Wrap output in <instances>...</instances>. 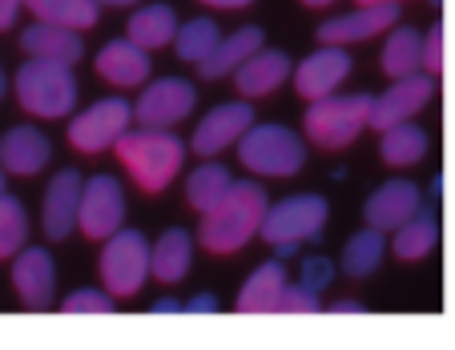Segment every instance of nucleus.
<instances>
[{
    "mask_svg": "<svg viewBox=\"0 0 455 350\" xmlns=\"http://www.w3.org/2000/svg\"><path fill=\"white\" fill-rule=\"evenodd\" d=\"M270 197L258 181H234V189L202 214V230L198 242L210 250V254H238L254 234H262V222H267Z\"/></svg>",
    "mask_w": 455,
    "mask_h": 350,
    "instance_id": "obj_1",
    "label": "nucleus"
},
{
    "mask_svg": "<svg viewBox=\"0 0 455 350\" xmlns=\"http://www.w3.org/2000/svg\"><path fill=\"white\" fill-rule=\"evenodd\" d=\"M113 149L129 170V178L146 194H162L186 165V146H181V137H173V129H129Z\"/></svg>",
    "mask_w": 455,
    "mask_h": 350,
    "instance_id": "obj_2",
    "label": "nucleus"
},
{
    "mask_svg": "<svg viewBox=\"0 0 455 350\" xmlns=\"http://www.w3.org/2000/svg\"><path fill=\"white\" fill-rule=\"evenodd\" d=\"M17 101L28 117H44V121H57V117H69L77 109V77H73V65L65 60H44V57H28L25 65L17 68Z\"/></svg>",
    "mask_w": 455,
    "mask_h": 350,
    "instance_id": "obj_3",
    "label": "nucleus"
},
{
    "mask_svg": "<svg viewBox=\"0 0 455 350\" xmlns=\"http://www.w3.org/2000/svg\"><path fill=\"white\" fill-rule=\"evenodd\" d=\"M371 109H375V97L371 93H331L310 101V109L302 113V129H307V141H315L318 149H347L359 141L363 129H371Z\"/></svg>",
    "mask_w": 455,
    "mask_h": 350,
    "instance_id": "obj_4",
    "label": "nucleus"
},
{
    "mask_svg": "<svg viewBox=\"0 0 455 350\" xmlns=\"http://www.w3.org/2000/svg\"><path fill=\"white\" fill-rule=\"evenodd\" d=\"M238 162L254 178H291L307 165V141L275 121H254L238 141Z\"/></svg>",
    "mask_w": 455,
    "mask_h": 350,
    "instance_id": "obj_5",
    "label": "nucleus"
},
{
    "mask_svg": "<svg viewBox=\"0 0 455 350\" xmlns=\"http://www.w3.org/2000/svg\"><path fill=\"white\" fill-rule=\"evenodd\" d=\"M331 205L318 194H291L283 202H270L267 222H262V242L275 246L278 258L294 254L302 242H315L327 226Z\"/></svg>",
    "mask_w": 455,
    "mask_h": 350,
    "instance_id": "obj_6",
    "label": "nucleus"
},
{
    "mask_svg": "<svg viewBox=\"0 0 455 350\" xmlns=\"http://www.w3.org/2000/svg\"><path fill=\"white\" fill-rule=\"evenodd\" d=\"M154 278V246L146 242L141 230L109 234L101 246V282L113 298H133L141 286Z\"/></svg>",
    "mask_w": 455,
    "mask_h": 350,
    "instance_id": "obj_7",
    "label": "nucleus"
},
{
    "mask_svg": "<svg viewBox=\"0 0 455 350\" xmlns=\"http://www.w3.org/2000/svg\"><path fill=\"white\" fill-rule=\"evenodd\" d=\"M133 121H138V109L125 97H101V101L85 105L69 121V146L77 154H105V149H113L129 133Z\"/></svg>",
    "mask_w": 455,
    "mask_h": 350,
    "instance_id": "obj_8",
    "label": "nucleus"
},
{
    "mask_svg": "<svg viewBox=\"0 0 455 350\" xmlns=\"http://www.w3.org/2000/svg\"><path fill=\"white\" fill-rule=\"evenodd\" d=\"M121 222H125V189H121V181L109 178V173L85 178L77 230L85 234V238H93V242H105L109 234L121 230Z\"/></svg>",
    "mask_w": 455,
    "mask_h": 350,
    "instance_id": "obj_9",
    "label": "nucleus"
},
{
    "mask_svg": "<svg viewBox=\"0 0 455 350\" xmlns=\"http://www.w3.org/2000/svg\"><path fill=\"white\" fill-rule=\"evenodd\" d=\"M194 105H198V89H194V81L186 77H157L149 81L146 89H141L138 97V121L149 129H173L181 125V121L194 113Z\"/></svg>",
    "mask_w": 455,
    "mask_h": 350,
    "instance_id": "obj_10",
    "label": "nucleus"
},
{
    "mask_svg": "<svg viewBox=\"0 0 455 350\" xmlns=\"http://www.w3.org/2000/svg\"><path fill=\"white\" fill-rule=\"evenodd\" d=\"M250 125H254V109H250L246 97H242V101L214 105V109L198 121L189 146H194L198 157H218V154H226V149H238V141L246 137Z\"/></svg>",
    "mask_w": 455,
    "mask_h": 350,
    "instance_id": "obj_11",
    "label": "nucleus"
},
{
    "mask_svg": "<svg viewBox=\"0 0 455 350\" xmlns=\"http://www.w3.org/2000/svg\"><path fill=\"white\" fill-rule=\"evenodd\" d=\"M403 20L399 4H355L351 12L343 17H331L318 25V44H359V41H371V36L387 33Z\"/></svg>",
    "mask_w": 455,
    "mask_h": 350,
    "instance_id": "obj_12",
    "label": "nucleus"
},
{
    "mask_svg": "<svg viewBox=\"0 0 455 350\" xmlns=\"http://www.w3.org/2000/svg\"><path fill=\"white\" fill-rule=\"evenodd\" d=\"M435 97V73H411V77H399L395 85H387L383 97H375V109H371V129H391L411 121L423 105Z\"/></svg>",
    "mask_w": 455,
    "mask_h": 350,
    "instance_id": "obj_13",
    "label": "nucleus"
},
{
    "mask_svg": "<svg viewBox=\"0 0 455 350\" xmlns=\"http://www.w3.org/2000/svg\"><path fill=\"white\" fill-rule=\"evenodd\" d=\"M81 189L85 178L77 170H60L57 178L44 189V205H41V230L49 242H65L81 222Z\"/></svg>",
    "mask_w": 455,
    "mask_h": 350,
    "instance_id": "obj_14",
    "label": "nucleus"
},
{
    "mask_svg": "<svg viewBox=\"0 0 455 350\" xmlns=\"http://www.w3.org/2000/svg\"><path fill=\"white\" fill-rule=\"evenodd\" d=\"M351 73V52L343 44H318V52L299 60L294 68V89L307 101H318V97H331Z\"/></svg>",
    "mask_w": 455,
    "mask_h": 350,
    "instance_id": "obj_15",
    "label": "nucleus"
},
{
    "mask_svg": "<svg viewBox=\"0 0 455 350\" xmlns=\"http://www.w3.org/2000/svg\"><path fill=\"white\" fill-rule=\"evenodd\" d=\"M419 210H423L419 186H415V181H407V178H395V181H387V186H379L375 194L367 197L363 218H367V226H375V230L395 234L399 226L411 222Z\"/></svg>",
    "mask_w": 455,
    "mask_h": 350,
    "instance_id": "obj_16",
    "label": "nucleus"
},
{
    "mask_svg": "<svg viewBox=\"0 0 455 350\" xmlns=\"http://www.w3.org/2000/svg\"><path fill=\"white\" fill-rule=\"evenodd\" d=\"M12 286H17L20 302L28 310H49L52 294H57V266H52V254L41 246H28L17 254L12 262Z\"/></svg>",
    "mask_w": 455,
    "mask_h": 350,
    "instance_id": "obj_17",
    "label": "nucleus"
},
{
    "mask_svg": "<svg viewBox=\"0 0 455 350\" xmlns=\"http://www.w3.org/2000/svg\"><path fill=\"white\" fill-rule=\"evenodd\" d=\"M149 68H154L149 65V49H141V44L129 41V36H117V41H109L97 52V73H101L113 89L146 85Z\"/></svg>",
    "mask_w": 455,
    "mask_h": 350,
    "instance_id": "obj_18",
    "label": "nucleus"
},
{
    "mask_svg": "<svg viewBox=\"0 0 455 350\" xmlns=\"http://www.w3.org/2000/svg\"><path fill=\"white\" fill-rule=\"evenodd\" d=\"M49 157H52V146L36 125H17L0 137V165H4V173L33 178V173H41L49 165Z\"/></svg>",
    "mask_w": 455,
    "mask_h": 350,
    "instance_id": "obj_19",
    "label": "nucleus"
},
{
    "mask_svg": "<svg viewBox=\"0 0 455 350\" xmlns=\"http://www.w3.org/2000/svg\"><path fill=\"white\" fill-rule=\"evenodd\" d=\"M286 77H291V57L278 49H258L234 73V85H238V93L246 101H254V97H270L278 85H286Z\"/></svg>",
    "mask_w": 455,
    "mask_h": 350,
    "instance_id": "obj_20",
    "label": "nucleus"
},
{
    "mask_svg": "<svg viewBox=\"0 0 455 350\" xmlns=\"http://www.w3.org/2000/svg\"><path fill=\"white\" fill-rule=\"evenodd\" d=\"M262 28L258 25H242V28H234L230 36H222V44H218L214 52H210L206 60L198 65V73L206 81H222V77H234L242 65H246L250 57H254L258 49H262Z\"/></svg>",
    "mask_w": 455,
    "mask_h": 350,
    "instance_id": "obj_21",
    "label": "nucleus"
},
{
    "mask_svg": "<svg viewBox=\"0 0 455 350\" xmlns=\"http://www.w3.org/2000/svg\"><path fill=\"white\" fill-rule=\"evenodd\" d=\"M286 270L283 262H262L254 274L246 278V286L238 290V310L242 314H278L283 310V294H286Z\"/></svg>",
    "mask_w": 455,
    "mask_h": 350,
    "instance_id": "obj_22",
    "label": "nucleus"
},
{
    "mask_svg": "<svg viewBox=\"0 0 455 350\" xmlns=\"http://www.w3.org/2000/svg\"><path fill=\"white\" fill-rule=\"evenodd\" d=\"M20 49L28 57H44V60H65V65H77L85 44H81L77 28H65V25H49V20H36L20 33Z\"/></svg>",
    "mask_w": 455,
    "mask_h": 350,
    "instance_id": "obj_23",
    "label": "nucleus"
},
{
    "mask_svg": "<svg viewBox=\"0 0 455 350\" xmlns=\"http://www.w3.org/2000/svg\"><path fill=\"white\" fill-rule=\"evenodd\" d=\"M178 12L170 9V4H141L133 17H129V41H138L141 49H165V44H173V36H178Z\"/></svg>",
    "mask_w": 455,
    "mask_h": 350,
    "instance_id": "obj_24",
    "label": "nucleus"
},
{
    "mask_svg": "<svg viewBox=\"0 0 455 350\" xmlns=\"http://www.w3.org/2000/svg\"><path fill=\"white\" fill-rule=\"evenodd\" d=\"M427 149H431L427 133H423L419 125H411V121L383 129V141H379V157H383L387 165H395V170L419 165L423 157H427Z\"/></svg>",
    "mask_w": 455,
    "mask_h": 350,
    "instance_id": "obj_25",
    "label": "nucleus"
},
{
    "mask_svg": "<svg viewBox=\"0 0 455 350\" xmlns=\"http://www.w3.org/2000/svg\"><path fill=\"white\" fill-rule=\"evenodd\" d=\"M25 9L36 20H49V25H65V28H93L101 20V0H25Z\"/></svg>",
    "mask_w": 455,
    "mask_h": 350,
    "instance_id": "obj_26",
    "label": "nucleus"
},
{
    "mask_svg": "<svg viewBox=\"0 0 455 350\" xmlns=\"http://www.w3.org/2000/svg\"><path fill=\"white\" fill-rule=\"evenodd\" d=\"M379 65H383L387 77H395V81L419 73L423 68V36L415 33V28H407V25H395V33L387 36V44H383Z\"/></svg>",
    "mask_w": 455,
    "mask_h": 350,
    "instance_id": "obj_27",
    "label": "nucleus"
},
{
    "mask_svg": "<svg viewBox=\"0 0 455 350\" xmlns=\"http://www.w3.org/2000/svg\"><path fill=\"white\" fill-rule=\"evenodd\" d=\"M194 262V238L186 230H165L154 242V278L162 282H181Z\"/></svg>",
    "mask_w": 455,
    "mask_h": 350,
    "instance_id": "obj_28",
    "label": "nucleus"
},
{
    "mask_svg": "<svg viewBox=\"0 0 455 350\" xmlns=\"http://www.w3.org/2000/svg\"><path fill=\"white\" fill-rule=\"evenodd\" d=\"M383 254H387V234L367 226L363 234H355L351 242L343 246V274L347 278H371V274L383 266Z\"/></svg>",
    "mask_w": 455,
    "mask_h": 350,
    "instance_id": "obj_29",
    "label": "nucleus"
},
{
    "mask_svg": "<svg viewBox=\"0 0 455 350\" xmlns=\"http://www.w3.org/2000/svg\"><path fill=\"white\" fill-rule=\"evenodd\" d=\"M435 246H439V218L427 214V210H419L411 222L399 226L395 242H391L395 258H403V262H419V258H427Z\"/></svg>",
    "mask_w": 455,
    "mask_h": 350,
    "instance_id": "obj_30",
    "label": "nucleus"
},
{
    "mask_svg": "<svg viewBox=\"0 0 455 350\" xmlns=\"http://www.w3.org/2000/svg\"><path fill=\"white\" fill-rule=\"evenodd\" d=\"M230 189H234V173L226 170V165H218V162L198 165V170L189 173V181H186V197H189V205H194L198 214L214 210Z\"/></svg>",
    "mask_w": 455,
    "mask_h": 350,
    "instance_id": "obj_31",
    "label": "nucleus"
},
{
    "mask_svg": "<svg viewBox=\"0 0 455 350\" xmlns=\"http://www.w3.org/2000/svg\"><path fill=\"white\" fill-rule=\"evenodd\" d=\"M218 44H222V28H218V20H210V17L186 20V25L178 28V36H173V49H178V57L186 60V65H202Z\"/></svg>",
    "mask_w": 455,
    "mask_h": 350,
    "instance_id": "obj_32",
    "label": "nucleus"
},
{
    "mask_svg": "<svg viewBox=\"0 0 455 350\" xmlns=\"http://www.w3.org/2000/svg\"><path fill=\"white\" fill-rule=\"evenodd\" d=\"M28 238V214L17 197H0V258H17Z\"/></svg>",
    "mask_w": 455,
    "mask_h": 350,
    "instance_id": "obj_33",
    "label": "nucleus"
},
{
    "mask_svg": "<svg viewBox=\"0 0 455 350\" xmlns=\"http://www.w3.org/2000/svg\"><path fill=\"white\" fill-rule=\"evenodd\" d=\"M69 314H109L113 310V294L109 290H73L65 298Z\"/></svg>",
    "mask_w": 455,
    "mask_h": 350,
    "instance_id": "obj_34",
    "label": "nucleus"
},
{
    "mask_svg": "<svg viewBox=\"0 0 455 350\" xmlns=\"http://www.w3.org/2000/svg\"><path fill=\"white\" fill-rule=\"evenodd\" d=\"M299 278H302V286H307V290L323 294L331 282H335V262H327V258H307Z\"/></svg>",
    "mask_w": 455,
    "mask_h": 350,
    "instance_id": "obj_35",
    "label": "nucleus"
},
{
    "mask_svg": "<svg viewBox=\"0 0 455 350\" xmlns=\"http://www.w3.org/2000/svg\"><path fill=\"white\" fill-rule=\"evenodd\" d=\"M315 310H318V294H315V290H307L302 282L286 286L283 310H278V314H315Z\"/></svg>",
    "mask_w": 455,
    "mask_h": 350,
    "instance_id": "obj_36",
    "label": "nucleus"
},
{
    "mask_svg": "<svg viewBox=\"0 0 455 350\" xmlns=\"http://www.w3.org/2000/svg\"><path fill=\"white\" fill-rule=\"evenodd\" d=\"M443 68V25H431L423 33V73H439Z\"/></svg>",
    "mask_w": 455,
    "mask_h": 350,
    "instance_id": "obj_37",
    "label": "nucleus"
},
{
    "mask_svg": "<svg viewBox=\"0 0 455 350\" xmlns=\"http://www.w3.org/2000/svg\"><path fill=\"white\" fill-rule=\"evenodd\" d=\"M20 4H25V0H0V33H4V28H12V20H17Z\"/></svg>",
    "mask_w": 455,
    "mask_h": 350,
    "instance_id": "obj_38",
    "label": "nucleus"
},
{
    "mask_svg": "<svg viewBox=\"0 0 455 350\" xmlns=\"http://www.w3.org/2000/svg\"><path fill=\"white\" fill-rule=\"evenodd\" d=\"M218 306V298H214V294H198V298H189L186 302V310H189V314H210V310H214Z\"/></svg>",
    "mask_w": 455,
    "mask_h": 350,
    "instance_id": "obj_39",
    "label": "nucleus"
},
{
    "mask_svg": "<svg viewBox=\"0 0 455 350\" xmlns=\"http://www.w3.org/2000/svg\"><path fill=\"white\" fill-rule=\"evenodd\" d=\"M198 4H206V9H226V12H234V9H250L254 0H198Z\"/></svg>",
    "mask_w": 455,
    "mask_h": 350,
    "instance_id": "obj_40",
    "label": "nucleus"
},
{
    "mask_svg": "<svg viewBox=\"0 0 455 350\" xmlns=\"http://www.w3.org/2000/svg\"><path fill=\"white\" fill-rule=\"evenodd\" d=\"M178 310H181L178 298H157L154 302V314H178Z\"/></svg>",
    "mask_w": 455,
    "mask_h": 350,
    "instance_id": "obj_41",
    "label": "nucleus"
},
{
    "mask_svg": "<svg viewBox=\"0 0 455 350\" xmlns=\"http://www.w3.org/2000/svg\"><path fill=\"white\" fill-rule=\"evenodd\" d=\"M359 310H363V302L343 298V302H335V306H331V314H359Z\"/></svg>",
    "mask_w": 455,
    "mask_h": 350,
    "instance_id": "obj_42",
    "label": "nucleus"
},
{
    "mask_svg": "<svg viewBox=\"0 0 455 350\" xmlns=\"http://www.w3.org/2000/svg\"><path fill=\"white\" fill-rule=\"evenodd\" d=\"M129 4H138V0H101V9H129Z\"/></svg>",
    "mask_w": 455,
    "mask_h": 350,
    "instance_id": "obj_43",
    "label": "nucleus"
},
{
    "mask_svg": "<svg viewBox=\"0 0 455 350\" xmlns=\"http://www.w3.org/2000/svg\"><path fill=\"white\" fill-rule=\"evenodd\" d=\"M431 194H435V197L443 194V173H435V178H431Z\"/></svg>",
    "mask_w": 455,
    "mask_h": 350,
    "instance_id": "obj_44",
    "label": "nucleus"
},
{
    "mask_svg": "<svg viewBox=\"0 0 455 350\" xmlns=\"http://www.w3.org/2000/svg\"><path fill=\"white\" fill-rule=\"evenodd\" d=\"M307 9H327V4H335V0H302Z\"/></svg>",
    "mask_w": 455,
    "mask_h": 350,
    "instance_id": "obj_45",
    "label": "nucleus"
},
{
    "mask_svg": "<svg viewBox=\"0 0 455 350\" xmlns=\"http://www.w3.org/2000/svg\"><path fill=\"white\" fill-rule=\"evenodd\" d=\"M355 4H403V0H355Z\"/></svg>",
    "mask_w": 455,
    "mask_h": 350,
    "instance_id": "obj_46",
    "label": "nucleus"
},
{
    "mask_svg": "<svg viewBox=\"0 0 455 350\" xmlns=\"http://www.w3.org/2000/svg\"><path fill=\"white\" fill-rule=\"evenodd\" d=\"M4 89H9V81H4V68H0V97H4Z\"/></svg>",
    "mask_w": 455,
    "mask_h": 350,
    "instance_id": "obj_47",
    "label": "nucleus"
},
{
    "mask_svg": "<svg viewBox=\"0 0 455 350\" xmlns=\"http://www.w3.org/2000/svg\"><path fill=\"white\" fill-rule=\"evenodd\" d=\"M0 197H4V165H0Z\"/></svg>",
    "mask_w": 455,
    "mask_h": 350,
    "instance_id": "obj_48",
    "label": "nucleus"
}]
</instances>
